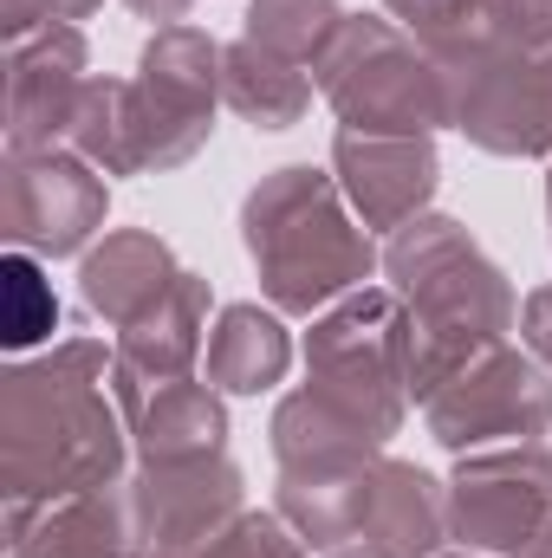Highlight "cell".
<instances>
[{"instance_id": "6da1fadb", "label": "cell", "mask_w": 552, "mask_h": 558, "mask_svg": "<svg viewBox=\"0 0 552 558\" xmlns=\"http://www.w3.org/2000/svg\"><path fill=\"white\" fill-rule=\"evenodd\" d=\"M111 357L92 338L13 357L0 371V487L7 500L79 494L124 481L131 422L118 410Z\"/></svg>"}, {"instance_id": "7a4b0ae2", "label": "cell", "mask_w": 552, "mask_h": 558, "mask_svg": "<svg viewBox=\"0 0 552 558\" xmlns=\"http://www.w3.org/2000/svg\"><path fill=\"white\" fill-rule=\"evenodd\" d=\"M391 292L410 318V403H429L468 357L507 344L520 325V299L507 274L481 254V241L455 215H416L384 247Z\"/></svg>"}, {"instance_id": "3957f363", "label": "cell", "mask_w": 552, "mask_h": 558, "mask_svg": "<svg viewBox=\"0 0 552 558\" xmlns=\"http://www.w3.org/2000/svg\"><path fill=\"white\" fill-rule=\"evenodd\" d=\"M241 247L261 274L267 305L286 318H319L345 292L371 286V267H377L371 228L351 215L338 175L312 162H286L248 189Z\"/></svg>"}, {"instance_id": "277c9868", "label": "cell", "mask_w": 552, "mask_h": 558, "mask_svg": "<svg viewBox=\"0 0 552 558\" xmlns=\"http://www.w3.org/2000/svg\"><path fill=\"white\" fill-rule=\"evenodd\" d=\"M319 98L358 137H435L455 131V98L442 65L384 13H345L338 39L312 65Z\"/></svg>"}, {"instance_id": "5b68a950", "label": "cell", "mask_w": 552, "mask_h": 558, "mask_svg": "<svg viewBox=\"0 0 552 558\" xmlns=\"http://www.w3.org/2000/svg\"><path fill=\"white\" fill-rule=\"evenodd\" d=\"M305 390L391 441L410 416V318L391 286H358L325 305L305 331Z\"/></svg>"}, {"instance_id": "8992f818", "label": "cell", "mask_w": 552, "mask_h": 558, "mask_svg": "<svg viewBox=\"0 0 552 558\" xmlns=\"http://www.w3.org/2000/svg\"><path fill=\"white\" fill-rule=\"evenodd\" d=\"M137 137L143 175L182 169L208 149L215 105H221V39L202 26H156L137 59Z\"/></svg>"}, {"instance_id": "52a82bcc", "label": "cell", "mask_w": 552, "mask_h": 558, "mask_svg": "<svg viewBox=\"0 0 552 558\" xmlns=\"http://www.w3.org/2000/svg\"><path fill=\"white\" fill-rule=\"evenodd\" d=\"M429 435L448 454L501 448V441H540L552 435V371L520 344H488L468 357L429 403H422Z\"/></svg>"}, {"instance_id": "ba28073f", "label": "cell", "mask_w": 552, "mask_h": 558, "mask_svg": "<svg viewBox=\"0 0 552 558\" xmlns=\"http://www.w3.org/2000/svg\"><path fill=\"white\" fill-rule=\"evenodd\" d=\"M105 208H111V189L79 149H65V143L7 149V162H0V228L20 254H46V260L92 254V234H105Z\"/></svg>"}, {"instance_id": "9c48e42d", "label": "cell", "mask_w": 552, "mask_h": 558, "mask_svg": "<svg viewBox=\"0 0 552 558\" xmlns=\"http://www.w3.org/2000/svg\"><path fill=\"white\" fill-rule=\"evenodd\" d=\"M552 513V448L547 441H501L455 454L448 474V539L468 553H520Z\"/></svg>"}, {"instance_id": "30bf717a", "label": "cell", "mask_w": 552, "mask_h": 558, "mask_svg": "<svg viewBox=\"0 0 552 558\" xmlns=\"http://www.w3.org/2000/svg\"><path fill=\"white\" fill-rule=\"evenodd\" d=\"M455 131L507 162H552V26L514 39L488 65H475L455 92Z\"/></svg>"}, {"instance_id": "8fae6325", "label": "cell", "mask_w": 552, "mask_h": 558, "mask_svg": "<svg viewBox=\"0 0 552 558\" xmlns=\"http://www.w3.org/2000/svg\"><path fill=\"white\" fill-rule=\"evenodd\" d=\"M143 558H202L208 539L241 513V468L228 454L202 461H143L131 474Z\"/></svg>"}, {"instance_id": "7c38bea8", "label": "cell", "mask_w": 552, "mask_h": 558, "mask_svg": "<svg viewBox=\"0 0 552 558\" xmlns=\"http://www.w3.org/2000/svg\"><path fill=\"white\" fill-rule=\"evenodd\" d=\"M137 507L131 481L7 500V558H137Z\"/></svg>"}, {"instance_id": "4fadbf2b", "label": "cell", "mask_w": 552, "mask_h": 558, "mask_svg": "<svg viewBox=\"0 0 552 558\" xmlns=\"http://www.w3.org/2000/svg\"><path fill=\"white\" fill-rule=\"evenodd\" d=\"M332 175H338L351 215L371 234H397L416 215H429V202L442 189V156H435V137H358V131H338L332 137Z\"/></svg>"}, {"instance_id": "5bb4252c", "label": "cell", "mask_w": 552, "mask_h": 558, "mask_svg": "<svg viewBox=\"0 0 552 558\" xmlns=\"http://www.w3.org/2000/svg\"><path fill=\"white\" fill-rule=\"evenodd\" d=\"M85 33L79 26H39L7 46V149H52L72 131L85 78Z\"/></svg>"}, {"instance_id": "9a60e30c", "label": "cell", "mask_w": 552, "mask_h": 558, "mask_svg": "<svg viewBox=\"0 0 552 558\" xmlns=\"http://www.w3.org/2000/svg\"><path fill=\"white\" fill-rule=\"evenodd\" d=\"M377 461H384V448L345 454V461L279 468L274 513L305 539V553H338V546H358V539H364V507H371Z\"/></svg>"}, {"instance_id": "2e32d148", "label": "cell", "mask_w": 552, "mask_h": 558, "mask_svg": "<svg viewBox=\"0 0 552 558\" xmlns=\"http://www.w3.org/2000/svg\"><path fill=\"white\" fill-rule=\"evenodd\" d=\"M202 331H208V279L182 274L137 325L118 331L111 351V390H143V384H176L195 377L202 357Z\"/></svg>"}, {"instance_id": "e0dca14e", "label": "cell", "mask_w": 552, "mask_h": 558, "mask_svg": "<svg viewBox=\"0 0 552 558\" xmlns=\"http://www.w3.org/2000/svg\"><path fill=\"white\" fill-rule=\"evenodd\" d=\"M131 422L137 461H202L228 454V403L215 384L176 377V384H143V390H111Z\"/></svg>"}, {"instance_id": "ac0fdd59", "label": "cell", "mask_w": 552, "mask_h": 558, "mask_svg": "<svg viewBox=\"0 0 552 558\" xmlns=\"http://www.w3.org/2000/svg\"><path fill=\"white\" fill-rule=\"evenodd\" d=\"M176 279H182V267H176L169 241L149 234V228H118V234H105V241L79 260V292H85V305H92L105 325H118V331L137 325Z\"/></svg>"}, {"instance_id": "d6986e66", "label": "cell", "mask_w": 552, "mask_h": 558, "mask_svg": "<svg viewBox=\"0 0 552 558\" xmlns=\"http://www.w3.org/2000/svg\"><path fill=\"white\" fill-rule=\"evenodd\" d=\"M442 539H448V481L384 454L364 507V546H384L397 558H435Z\"/></svg>"}, {"instance_id": "ffe728a7", "label": "cell", "mask_w": 552, "mask_h": 558, "mask_svg": "<svg viewBox=\"0 0 552 558\" xmlns=\"http://www.w3.org/2000/svg\"><path fill=\"white\" fill-rule=\"evenodd\" d=\"M286 371H292V331L279 325V312L221 305V318L208 331V384L221 397H261Z\"/></svg>"}, {"instance_id": "44dd1931", "label": "cell", "mask_w": 552, "mask_h": 558, "mask_svg": "<svg viewBox=\"0 0 552 558\" xmlns=\"http://www.w3.org/2000/svg\"><path fill=\"white\" fill-rule=\"evenodd\" d=\"M221 105L254 131H292L312 111V78L241 33L235 46H221Z\"/></svg>"}, {"instance_id": "7402d4cb", "label": "cell", "mask_w": 552, "mask_h": 558, "mask_svg": "<svg viewBox=\"0 0 552 558\" xmlns=\"http://www.w3.org/2000/svg\"><path fill=\"white\" fill-rule=\"evenodd\" d=\"M65 149H79L98 175H143L137 85H131V78H92V85L79 92Z\"/></svg>"}, {"instance_id": "603a6c76", "label": "cell", "mask_w": 552, "mask_h": 558, "mask_svg": "<svg viewBox=\"0 0 552 558\" xmlns=\"http://www.w3.org/2000/svg\"><path fill=\"white\" fill-rule=\"evenodd\" d=\"M274 461L279 468H305V461H345V454H371L384 441H371L358 422H345L332 403H319L312 390H292L279 397L274 410Z\"/></svg>"}, {"instance_id": "cb8c5ba5", "label": "cell", "mask_w": 552, "mask_h": 558, "mask_svg": "<svg viewBox=\"0 0 552 558\" xmlns=\"http://www.w3.org/2000/svg\"><path fill=\"white\" fill-rule=\"evenodd\" d=\"M345 7L338 0H248V39L292 65H319V52L338 39Z\"/></svg>"}, {"instance_id": "d4e9b609", "label": "cell", "mask_w": 552, "mask_h": 558, "mask_svg": "<svg viewBox=\"0 0 552 558\" xmlns=\"http://www.w3.org/2000/svg\"><path fill=\"white\" fill-rule=\"evenodd\" d=\"M52 331H59L52 279L39 274L33 254H7L0 260V344L13 357H26L33 344H52Z\"/></svg>"}, {"instance_id": "484cf974", "label": "cell", "mask_w": 552, "mask_h": 558, "mask_svg": "<svg viewBox=\"0 0 552 558\" xmlns=\"http://www.w3.org/2000/svg\"><path fill=\"white\" fill-rule=\"evenodd\" d=\"M202 558H305V539H299L279 513H254V507H241V513L208 539V553Z\"/></svg>"}, {"instance_id": "4316f807", "label": "cell", "mask_w": 552, "mask_h": 558, "mask_svg": "<svg viewBox=\"0 0 552 558\" xmlns=\"http://www.w3.org/2000/svg\"><path fill=\"white\" fill-rule=\"evenodd\" d=\"M105 0H0V33H7V46L13 39H26V33H39V26H79V20H92Z\"/></svg>"}, {"instance_id": "83f0119b", "label": "cell", "mask_w": 552, "mask_h": 558, "mask_svg": "<svg viewBox=\"0 0 552 558\" xmlns=\"http://www.w3.org/2000/svg\"><path fill=\"white\" fill-rule=\"evenodd\" d=\"M520 344L552 371V286H533V292L520 299Z\"/></svg>"}, {"instance_id": "f1b7e54d", "label": "cell", "mask_w": 552, "mask_h": 558, "mask_svg": "<svg viewBox=\"0 0 552 558\" xmlns=\"http://www.w3.org/2000/svg\"><path fill=\"white\" fill-rule=\"evenodd\" d=\"M124 7H131L137 20H149V26H182L195 0H124Z\"/></svg>"}, {"instance_id": "f546056e", "label": "cell", "mask_w": 552, "mask_h": 558, "mask_svg": "<svg viewBox=\"0 0 552 558\" xmlns=\"http://www.w3.org/2000/svg\"><path fill=\"white\" fill-rule=\"evenodd\" d=\"M514 558H552V513L540 520V533H533V539H527V546H520Z\"/></svg>"}, {"instance_id": "4dcf8cb0", "label": "cell", "mask_w": 552, "mask_h": 558, "mask_svg": "<svg viewBox=\"0 0 552 558\" xmlns=\"http://www.w3.org/2000/svg\"><path fill=\"white\" fill-rule=\"evenodd\" d=\"M514 7H520L533 26H552V0H514Z\"/></svg>"}, {"instance_id": "1f68e13d", "label": "cell", "mask_w": 552, "mask_h": 558, "mask_svg": "<svg viewBox=\"0 0 552 558\" xmlns=\"http://www.w3.org/2000/svg\"><path fill=\"white\" fill-rule=\"evenodd\" d=\"M325 558H397V553H384V546H364V539H358V546H338V553H325Z\"/></svg>"}, {"instance_id": "d6a6232c", "label": "cell", "mask_w": 552, "mask_h": 558, "mask_svg": "<svg viewBox=\"0 0 552 558\" xmlns=\"http://www.w3.org/2000/svg\"><path fill=\"white\" fill-rule=\"evenodd\" d=\"M547 228H552V162H547Z\"/></svg>"}, {"instance_id": "836d02e7", "label": "cell", "mask_w": 552, "mask_h": 558, "mask_svg": "<svg viewBox=\"0 0 552 558\" xmlns=\"http://www.w3.org/2000/svg\"><path fill=\"white\" fill-rule=\"evenodd\" d=\"M435 558H488V553H435Z\"/></svg>"}, {"instance_id": "e575fe53", "label": "cell", "mask_w": 552, "mask_h": 558, "mask_svg": "<svg viewBox=\"0 0 552 558\" xmlns=\"http://www.w3.org/2000/svg\"><path fill=\"white\" fill-rule=\"evenodd\" d=\"M137 558H143V553H137Z\"/></svg>"}]
</instances>
